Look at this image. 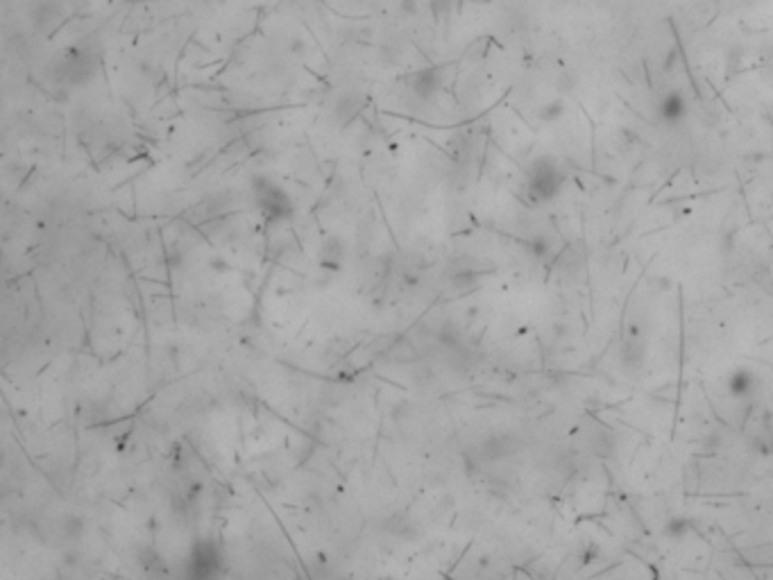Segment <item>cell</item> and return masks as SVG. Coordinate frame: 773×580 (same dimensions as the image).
Listing matches in <instances>:
<instances>
[{
  "label": "cell",
  "mask_w": 773,
  "mask_h": 580,
  "mask_svg": "<svg viewBox=\"0 0 773 580\" xmlns=\"http://www.w3.org/2000/svg\"><path fill=\"white\" fill-rule=\"evenodd\" d=\"M254 200L261 209V213L272 222L288 220L293 216V200L279 184H274L268 177H254L252 179Z\"/></svg>",
  "instance_id": "cell-1"
},
{
  "label": "cell",
  "mask_w": 773,
  "mask_h": 580,
  "mask_svg": "<svg viewBox=\"0 0 773 580\" xmlns=\"http://www.w3.org/2000/svg\"><path fill=\"white\" fill-rule=\"evenodd\" d=\"M563 172L551 159H537L533 161L531 170H528V193L537 202H549L554 200L563 188Z\"/></svg>",
  "instance_id": "cell-2"
},
{
  "label": "cell",
  "mask_w": 773,
  "mask_h": 580,
  "mask_svg": "<svg viewBox=\"0 0 773 580\" xmlns=\"http://www.w3.org/2000/svg\"><path fill=\"white\" fill-rule=\"evenodd\" d=\"M222 567V551L211 539H198L189 555V576L193 578H211Z\"/></svg>",
  "instance_id": "cell-3"
},
{
  "label": "cell",
  "mask_w": 773,
  "mask_h": 580,
  "mask_svg": "<svg viewBox=\"0 0 773 580\" xmlns=\"http://www.w3.org/2000/svg\"><path fill=\"white\" fill-rule=\"evenodd\" d=\"M442 89V68H424L409 77V91L420 100H431Z\"/></svg>",
  "instance_id": "cell-4"
},
{
  "label": "cell",
  "mask_w": 773,
  "mask_h": 580,
  "mask_svg": "<svg viewBox=\"0 0 773 580\" xmlns=\"http://www.w3.org/2000/svg\"><path fill=\"white\" fill-rule=\"evenodd\" d=\"M343 261H345V243L338 236H329L322 243V250H320L322 270L338 272L343 268Z\"/></svg>",
  "instance_id": "cell-5"
},
{
  "label": "cell",
  "mask_w": 773,
  "mask_h": 580,
  "mask_svg": "<svg viewBox=\"0 0 773 580\" xmlns=\"http://www.w3.org/2000/svg\"><path fill=\"white\" fill-rule=\"evenodd\" d=\"M515 451V442L513 437L508 435H494L490 440H485L481 444V458L483 460H502V458L511 456Z\"/></svg>",
  "instance_id": "cell-6"
},
{
  "label": "cell",
  "mask_w": 773,
  "mask_h": 580,
  "mask_svg": "<svg viewBox=\"0 0 773 580\" xmlns=\"http://www.w3.org/2000/svg\"><path fill=\"white\" fill-rule=\"evenodd\" d=\"M136 560H139V567L143 569V574H148V576L166 574V560L161 558V553L157 551V548H152V546L141 548Z\"/></svg>",
  "instance_id": "cell-7"
},
{
  "label": "cell",
  "mask_w": 773,
  "mask_h": 580,
  "mask_svg": "<svg viewBox=\"0 0 773 580\" xmlns=\"http://www.w3.org/2000/svg\"><path fill=\"white\" fill-rule=\"evenodd\" d=\"M685 114V100L680 94H669L660 105V116L665 120H678Z\"/></svg>",
  "instance_id": "cell-8"
},
{
  "label": "cell",
  "mask_w": 773,
  "mask_h": 580,
  "mask_svg": "<svg viewBox=\"0 0 773 580\" xmlns=\"http://www.w3.org/2000/svg\"><path fill=\"white\" fill-rule=\"evenodd\" d=\"M59 528H62V535H64L66 539H73V542H75V539L82 537V535H84V531H87L84 519L79 517V515H73V513L66 515V517L62 519V522H59Z\"/></svg>",
  "instance_id": "cell-9"
},
{
  "label": "cell",
  "mask_w": 773,
  "mask_h": 580,
  "mask_svg": "<svg viewBox=\"0 0 773 580\" xmlns=\"http://www.w3.org/2000/svg\"><path fill=\"white\" fill-rule=\"evenodd\" d=\"M392 359L400 361V363H413L415 359H418V349H415L409 340H400L392 347Z\"/></svg>",
  "instance_id": "cell-10"
}]
</instances>
